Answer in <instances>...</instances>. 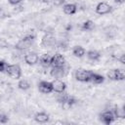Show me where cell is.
Listing matches in <instances>:
<instances>
[{
  "instance_id": "cell-2",
  "label": "cell",
  "mask_w": 125,
  "mask_h": 125,
  "mask_svg": "<svg viewBox=\"0 0 125 125\" xmlns=\"http://www.w3.org/2000/svg\"><path fill=\"white\" fill-rule=\"evenodd\" d=\"M5 71L9 76L14 79H20L21 76V69L18 64H7Z\"/></svg>"
},
{
  "instance_id": "cell-10",
  "label": "cell",
  "mask_w": 125,
  "mask_h": 125,
  "mask_svg": "<svg viewBox=\"0 0 125 125\" xmlns=\"http://www.w3.org/2000/svg\"><path fill=\"white\" fill-rule=\"evenodd\" d=\"M24 62L29 65H34L39 62V56L35 52H30L24 56Z\"/></svg>"
},
{
  "instance_id": "cell-24",
  "label": "cell",
  "mask_w": 125,
  "mask_h": 125,
  "mask_svg": "<svg viewBox=\"0 0 125 125\" xmlns=\"http://www.w3.org/2000/svg\"><path fill=\"white\" fill-rule=\"evenodd\" d=\"M117 61H119L121 63H125V55L123 54V53H121L120 54V56L119 57H117Z\"/></svg>"
},
{
  "instance_id": "cell-18",
  "label": "cell",
  "mask_w": 125,
  "mask_h": 125,
  "mask_svg": "<svg viewBox=\"0 0 125 125\" xmlns=\"http://www.w3.org/2000/svg\"><path fill=\"white\" fill-rule=\"evenodd\" d=\"M85 53H86V51L82 46H74L72 49V54L78 58H82L85 55Z\"/></svg>"
},
{
  "instance_id": "cell-20",
  "label": "cell",
  "mask_w": 125,
  "mask_h": 125,
  "mask_svg": "<svg viewBox=\"0 0 125 125\" xmlns=\"http://www.w3.org/2000/svg\"><path fill=\"white\" fill-rule=\"evenodd\" d=\"M95 28V24L92 21L88 20V21H85L82 25H81V29L84 30V31H90V30H93Z\"/></svg>"
},
{
  "instance_id": "cell-12",
  "label": "cell",
  "mask_w": 125,
  "mask_h": 125,
  "mask_svg": "<svg viewBox=\"0 0 125 125\" xmlns=\"http://www.w3.org/2000/svg\"><path fill=\"white\" fill-rule=\"evenodd\" d=\"M41 43H42V45L44 47H53V46H55L57 44V40L53 35L46 34V35L43 36Z\"/></svg>"
},
{
  "instance_id": "cell-8",
  "label": "cell",
  "mask_w": 125,
  "mask_h": 125,
  "mask_svg": "<svg viewBox=\"0 0 125 125\" xmlns=\"http://www.w3.org/2000/svg\"><path fill=\"white\" fill-rule=\"evenodd\" d=\"M112 11V7L106 2H100L96 6V13L99 15H106Z\"/></svg>"
},
{
  "instance_id": "cell-29",
  "label": "cell",
  "mask_w": 125,
  "mask_h": 125,
  "mask_svg": "<svg viewBox=\"0 0 125 125\" xmlns=\"http://www.w3.org/2000/svg\"><path fill=\"white\" fill-rule=\"evenodd\" d=\"M114 1H115V3H117V4H122V3H124L125 0H114Z\"/></svg>"
},
{
  "instance_id": "cell-26",
  "label": "cell",
  "mask_w": 125,
  "mask_h": 125,
  "mask_svg": "<svg viewBox=\"0 0 125 125\" xmlns=\"http://www.w3.org/2000/svg\"><path fill=\"white\" fill-rule=\"evenodd\" d=\"M64 1L65 0H53L55 6H61V5H62L64 3Z\"/></svg>"
},
{
  "instance_id": "cell-3",
  "label": "cell",
  "mask_w": 125,
  "mask_h": 125,
  "mask_svg": "<svg viewBox=\"0 0 125 125\" xmlns=\"http://www.w3.org/2000/svg\"><path fill=\"white\" fill-rule=\"evenodd\" d=\"M59 103L62 104V107L63 109H69L75 103H76V100L74 97L72 96H68V95H62V97H60L58 99Z\"/></svg>"
},
{
  "instance_id": "cell-1",
  "label": "cell",
  "mask_w": 125,
  "mask_h": 125,
  "mask_svg": "<svg viewBox=\"0 0 125 125\" xmlns=\"http://www.w3.org/2000/svg\"><path fill=\"white\" fill-rule=\"evenodd\" d=\"M35 40V36L32 35V34H28L26 36H24L23 38H21L15 46V48L17 50H20V51H23V50H26L28 48L31 47V45L33 44Z\"/></svg>"
},
{
  "instance_id": "cell-6",
  "label": "cell",
  "mask_w": 125,
  "mask_h": 125,
  "mask_svg": "<svg viewBox=\"0 0 125 125\" xmlns=\"http://www.w3.org/2000/svg\"><path fill=\"white\" fill-rule=\"evenodd\" d=\"M65 64V59L62 54H55L53 57H51V66L52 67H58V66H63Z\"/></svg>"
},
{
  "instance_id": "cell-5",
  "label": "cell",
  "mask_w": 125,
  "mask_h": 125,
  "mask_svg": "<svg viewBox=\"0 0 125 125\" xmlns=\"http://www.w3.org/2000/svg\"><path fill=\"white\" fill-rule=\"evenodd\" d=\"M107 77L110 79V80H114V81H119V80H123L125 78V73L122 69H117V68H114V69H110L108 72H107Z\"/></svg>"
},
{
  "instance_id": "cell-15",
  "label": "cell",
  "mask_w": 125,
  "mask_h": 125,
  "mask_svg": "<svg viewBox=\"0 0 125 125\" xmlns=\"http://www.w3.org/2000/svg\"><path fill=\"white\" fill-rule=\"evenodd\" d=\"M62 10H63V13H64L65 15H73V14L76 13V11H77V7H76L75 4L68 3V4L63 5Z\"/></svg>"
},
{
  "instance_id": "cell-17",
  "label": "cell",
  "mask_w": 125,
  "mask_h": 125,
  "mask_svg": "<svg viewBox=\"0 0 125 125\" xmlns=\"http://www.w3.org/2000/svg\"><path fill=\"white\" fill-rule=\"evenodd\" d=\"M104 81V77L103 75H101V74H99V73H94V72H92L89 82H92L93 84H102Z\"/></svg>"
},
{
  "instance_id": "cell-13",
  "label": "cell",
  "mask_w": 125,
  "mask_h": 125,
  "mask_svg": "<svg viewBox=\"0 0 125 125\" xmlns=\"http://www.w3.org/2000/svg\"><path fill=\"white\" fill-rule=\"evenodd\" d=\"M65 69H64V65L63 66H58V67H52L50 74L51 76L55 77V78H61L64 75Z\"/></svg>"
},
{
  "instance_id": "cell-14",
  "label": "cell",
  "mask_w": 125,
  "mask_h": 125,
  "mask_svg": "<svg viewBox=\"0 0 125 125\" xmlns=\"http://www.w3.org/2000/svg\"><path fill=\"white\" fill-rule=\"evenodd\" d=\"M49 114L44 112V111H41V112H37L35 115H34V120L38 123H46L49 121Z\"/></svg>"
},
{
  "instance_id": "cell-9",
  "label": "cell",
  "mask_w": 125,
  "mask_h": 125,
  "mask_svg": "<svg viewBox=\"0 0 125 125\" xmlns=\"http://www.w3.org/2000/svg\"><path fill=\"white\" fill-rule=\"evenodd\" d=\"M52 86H53V91L59 94H62L66 89V84L59 78H56L54 81H52Z\"/></svg>"
},
{
  "instance_id": "cell-22",
  "label": "cell",
  "mask_w": 125,
  "mask_h": 125,
  "mask_svg": "<svg viewBox=\"0 0 125 125\" xmlns=\"http://www.w3.org/2000/svg\"><path fill=\"white\" fill-rule=\"evenodd\" d=\"M18 87H19V89H21V90H22V91H26V90H28V89L30 88V84H29V82H28L27 80L21 79V80L19 81Z\"/></svg>"
},
{
  "instance_id": "cell-4",
  "label": "cell",
  "mask_w": 125,
  "mask_h": 125,
  "mask_svg": "<svg viewBox=\"0 0 125 125\" xmlns=\"http://www.w3.org/2000/svg\"><path fill=\"white\" fill-rule=\"evenodd\" d=\"M92 71L90 70H86V69H77L75 71V79L77 81L80 82H89L90 81V77H91Z\"/></svg>"
},
{
  "instance_id": "cell-28",
  "label": "cell",
  "mask_w": 125,
  "mask_h": 125,
  "mask_svg": "<svg viewBox=\"0 0 125 125\" xmlns=\"http://www.w3.org/2000/svg\"><path fill=\"white\" fill-rule=\"evenodd\" d=\"M6 17V13H5V11L0 7V19H3V18H5Z\"/></svg>"
},
{
  "instance_id": "cell-21",
  "label": "cell",
  "mask_w": 125,
  "mask_h": 125,
  "mask_svg": "<svg viewBox=\"0 0 125 125\" xmlns=\"http://www.w3.org/2000/svg\"><path fill=\"white\" fill-rule=\"evenodd\" d=\"M112 112H113L115 118H124L125 117V109H124V106L115 107Z\"/></svg>"
},
{
  "instance_id": "cell-16",
  "label": "cell",
  "mask_w": 125,
  "mask_h": 125,
  "mask_svg": "<svg viewBox=\"0 0 125 125\" xmlns=\"http://www.w3.org/2000/svg\"><path fill=\"white\" fill-rule=\"evenodd\" d=\"M39 62L43 67H48L51 64V56L48 54H43L39 57Z\"/></svg>"
},
{
  "instance_id": "cell-11",
  "label": "cell",
  "mask_w": 125,
  "mask_h": 125,
  "mask_svg": "<svg viewBox=\"0 0 125 125\" xmlns=\"http://www.w3.org/2000/svg\"><path fill=\"white\" fill-rule=\"evenodd\" d=\"M38 89L42 94H50L53 92L52 82L49 81H40L38 84Z\"/></svg>"
},
{
  "instance_id": "cell-19",
  "label": "cell",
  "mask_w": 125,
  "mask_h": 125,
  "mask_svg": "<svg viewBox=\"0 0 125 125\" xmlns=\"http://www.w3.org/2000/svg\"><path fill=\"white\" fill-rule=\"evenodd\" d=\"M87 58L91 61H98L101 58V54L97 50H90L87 52Z\"/></svg>"
},
{
  "instance_id": "cell-27",
  "label": "cell",
  "mask_w": 125,
  "mask_h": 125,
  "mask_svg": "<svg viewBox=\"0 0 125 125\" xmlns=\"http://www.w3.org/2000/svg\"><path fill=\"white\" fill-rule=\"evenodd\" d=\"M9 1V3L11 4V5H18V4H20L22 0H8Z\"/></svg>"
},
{
  "instance_id": "cell-23",
  "label": "cell",
  "mask_w": 125,
  "mask_h": 125,
  "mask_svg": "<svg viewBox=\"0 0 125 125\" xmlns=\"http://www.w3.org/2000/svg\"><path fill=\"white\" fill-rule=\"evenodd\" d=\"M8 121H9V117L4 113H0V123L4 124V123H7Z\"/></svg>"
},
{
  "instance_id": "cell-25",
  "label": "cell",
  "mask_w": 125,
  "mask_h": 125,
  "mask_svg": "<svg viewBox=\"0 0 125 125\" xmlns=\"http://www.w3.org/2000/svg\"><path fill=\"white\" fill-rule=\"evenodd\" d=\"M6 65H7V63H6L4 61H0V72H3V71H5Z\"/></svg>"
},
{
  "instance_id": "cell-7",
  "label": "cell",
  "mask_w": 125,
  "mask_h": 125,
  "mask_svg": "<svg viewBox=\"0 0 125 125\" xmlns=\"http://www.w3.org/2000/svg\"><path fill=\"white\" fill-rule=\"evenodd\" d=\"M114 119H115V116H114L113 112L110 111V110H105V111H104L100 114V120L104 124L109 125L114 121Z\"/></svg>"
}]
</instances>
